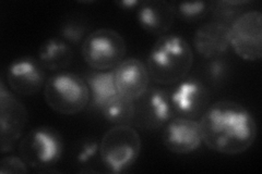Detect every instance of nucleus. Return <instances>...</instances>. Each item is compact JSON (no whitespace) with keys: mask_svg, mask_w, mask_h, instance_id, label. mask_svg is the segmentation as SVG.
I'll return each instance as SVG.
<instances>
[{"mask_svg":"<svg viewBox=\"0 0 262 174\" xmlns=\"http://www.w3.org/2000/svg\"><path fill=\"white\" fill-rule=\"evenodd\" d=\"M229 46L246 61L262 57V14L258 10L244 12L229 27Z\"/></svg>","mask_w":262,"mask_h":174,"instance_id":"7","label":"nucleus"},{"mask_svg":"<svg viewBox=\"0 0 262 174\" xmlns=\"http://www.w3.org/2000/svg\"><path fill=\"white\" fill-rule=\"evenodd\" d=\"M125 38L112 29H98L89 33L81 44L84 62L96 71H110L125 60Z\"/></svg>","mask_w":262,"mask_h":174,"instance_id":"6","label":"nucleus"},{"mask_svg":"<svg viewBox=\"0 0 262 174\" xmlns=\"http://www.w3.org/2000/svg\"><path fill=\"white\" fill-rule=\"evenodd\" d=\"M59 34V37L64 41H67L69 45H78L80 43L82 44L86 37V27L79 21L70 20L62 24Z\"/></svg>","mask_w":262,"mask_h":174,"instance_id":"21","label":"nucleus"},{"mask_svg":"<svg viewBox=\"0 0 262 174\" xmlns=\"http://www.w3.org/2000/svg\"><path fill=\"white\" fill-rule=\"evenodd\" d=\"M175 118L169 92L161 88H149L135 102L133 126L141 131H157Z\"/></svg>","mask_w":262,"mask_h":174,"instance_id":"8","label":"nucleus"},{"mask_svg":"<svg viewBox=\"0 0 262 174\" xmlns=\"http://www.w3.org/2000/svg\"><path fill=\"white\" fill-rule=\"evenodd\" d=\"M6 80L9 88L20 96L37 94L45 86L46 74L38 59L21 57L8 65Z\"/></svg>","mask_w":262,"mask_h":174,"instance_id":"11","label":"nucleus"},{"mask_svg":"<svg viewBox=\"0 0 262 174\" xmlns=\"http://www.w3.org/2000/svg\"><path fill=\"white\" fill-rule=\"evenodd\" d=\"M195 52L206 59L222 57L229 46V27L219 22L204 23L195 31L193 36Z\"/></svg>","mask_w":262,"mask_h":174,"instance_id":"15","label":"nucleus"},{"mask_svg":"<svg viewBox=\"0 0 262 174\" xmlns=\"http://www.w3.org/2000/svg\"><path fill=\"white\" fill-rule=\"evenodd\" d=\"M86 84L90 90V102L98 110L118 95L115 84L114 71H96L86 77Z\"/></svg>","mask_w":262,"mask_h":174,"instance_id":"17","label":"nucleus"},{"mask_svg":"<svg viewBox=\"0 0 262 174\" xmlns=\"http://www.w3.org/2000/svg\"><path fill=\"white\" fill-rule=\"evenodd\" d=\"M202 143L213 152L241 155L256 142L257 122L239 103L220 101L212 104L199 121Z\"/></svg>","mask_w":262,"mask_h":174,"instance_id":"1","label":"nucleus"},{"mask_svg":"<svg viewBox=\"0 0 262 174\" xmlns=\"http://www.w3.org/2000/svg\"><path fill=\"white\" fill-rule=\"evenodd\" d=\"M28 122V111L23 104L0 82V151H13Z\"/></svg>","mask_w":262,"mask_h":174,"instance_id":"9","label":"nucleus"},{"mask_svg":"<svg viewBox=\"0 0 262 174\" xmlns=\"http://www.w3.org/2000/svg\"><path fill=\"white\" fill-rule=\"evenodd\" d=\"M175 117L196 119L210 106V92L204 83L196 78H185L169 92Z\"/></svg>","mask_w":262,"mask_h":174,"instance_id":"10","label":"nucleus"},{"mask_svg":"<svg viewBox=\"0 0 262 174\" xmlns=\"http://www.w3.org/2000/svg\"><path fill=\"white\" fill-rule=\"evenodd\" d=\"M227 70L228 67L225 63V61L221 58H217V59H212L211 62L208 65V76L213 82H220L225 79L227 76Z\"/></svg>","mask_w":262,"mask_h":174,"instance_id":"24","label":"nucleus"},{"mask_svg":"<svg viewBox=\"0 0 262 174\" xmlns=\"http://www.w3.org/2000/svg\"><path fill=\"white\" fill-rule=\"evenodd\" d=\"M113 71L118 95L136 102L149 89L151 80L149 71L139 59H125Z\"/></svg>","mask_w":262,"mask_h":174,"instance_id":"13","label":"nucleus"},{"mask_svg":"<svg viewBox=\"0 0 262 174\" xmlns=\"http://www.w3.org/2000/svg\"><path fill=\"white\" fill-rule=\"evenodd\" d=\"M28 164L23 161L21 157L9 156L4 157L0 161V173L8 174V173H28Z\"/></svg>","mask_w":262,"mask_h":174,"instance_id":"23","label":"nucleus"},{"mask_svg":"<svg viewBox=\"0 0 262 174\" xmlns=\"http://www.w3.org/2000/svg\"><path fill=\"white\" fill-rule=\"evenodd\" d=\"M100 143L94 139H86L79 145L78 152L76 155L77 161L80 164H86L95 158V156L100 155ZM100 157V156H98Z\"/></svg>","mask_w":262,"mask_h":174,"instance_id":"22","label":"nucleus"},{"mask_svg":"<svg viewBox=\"0 0 262 174\" xmlns=\"http://www.w3.org/2000/svg\"><path fill=\"white\" fill-rule=\"evenodd\" d=\"M193 64L190 44L178 34L159 37L146 58L150 78L160 85H175L187 78Z\"/></svg>","mask_w":262,"mask_h":174,"instance_id":"2","label":"nucleus"},{"mask_svg":"<svg viewBox=\"0 0 262 174\" xmlns=\"http://www.w3.org/2000/svg\"><path fill=\"white\" fill-rule=\"evenodd\" d=\"M101 112L104 119L114 126H130L135 115V102L117 95L103 107Z\"/></svg>","mask_w":262,"mask_h":174,"instance_id":"18","label":"nucleus"},{"mask_svg":"<svg viewBox=\"0 0 262 174\" xmlns=\"http://www.w3.org/2000/svg\"><path fill=\"white\" fill-rule=\"evenodd\" d=\"M162 142L173 154H191L202 144L200 124L193 119L175 117L163 128Z\"/></svg>","mask_w":262,"mask_h":174,"instance_id":"12","label":"nucleus"},{"mask_svg":"<svg viewBox=\"0 0 262 174\" xmlns=\"http://www.w3.org/2000/svg\"><path fill=\"white\" fill-rule=\"evenodd\" d=\"M44 99L47 106L55 112L75 115L88 107L90 90L86 82L77 74L60 72L46 81Z\"/></svg>","mask_w":262,"mask_h":174,"instance_id":"4","label":"nucleus"},{"mask_svg":"<svg viewBox=\"0 0 262 174\" xmlns=\"http://www.w3.org/2000/svg\"><path fill=\"white\" fill-rule=\"evenodd\" d=\"M141 138L131 126H114L103 135L98 156L104 167L112 173L129 170L141 153Z\"/></svg>","mask_w":262,"mask_h":174,"instance_id":"3","label":"nucleus"},{"mask_svg":"<svg viewBox=\"0 0 262 174\" xmlns=\"http://www.w3.org/2000/svg\"><path fill=\"white\" fill-rule=\"evenodd\" d=\"M72 60L71 45L60 37L46 39L38 49V61L46 70L54 72L64 70L72 63Z\"/></svg>","mask_w":262,"mask_h":174,"instance_id":"16","label":"nucleus"},{"mask_svg":"<svg viewBox=\"0 0 262 174\" xmlns=\"http://www.w3.org/2000/svg\"><path fill=\"white\" fill-rule=\"evenodd\" d=\"M176 8V15L187 23H195L203 20L210 12V3L195 2V3H179Z\"/></svg>","mask_w":262,"mask_h":174,"instance_id":"20","label":"nucleus"},{"mask_svg":"<svg viewBox=\"0 0 262 174\" xmlns=\"http://www.w3.org/2000/svg\"><path fill=\"white\" fill-rule=\"evenodd\" d=\"M63 154V140L57 130L38 127L24 135L19 144V155L28 167L47 171L58 163Z\"/></svg>","mask_w":262,"mask_h":174,"instance_id":"5","label":"nucleus"},{"mask_svg":"<svg viewBox=\"0 0 262 174\" xmlns=\"http://www.w3.org/2000/svg\"><path fill=\"white\" fill-rule=\"evenodd\" d=\"M250 4L242 0H222L210 2V13L215 22L231 27L232 24L245 12L244 8Z\"/></svg>","mask_w":262,"mask_h":174,"instance_id":"19","label":"nucleus"},{"mask_svg":"<svg viewBox=\"0 0 262 174\" xmlns=\"http://www.w3.org/2000/svg\"><path fill=\"white\" fill-rule=\"evenodd\" d=\"M176 18L175 5L163 0H145L137 8V21L140 28L153 36L166 35Z\"/></svg>","mask_w":262,"mask_h":174,"instance_id":"14","label":"nucleus"},{"mask_svg":"<svg viewBox=\"0 0 262 174\" xmlns=\"http://www.w3.org/2000/svg\"><path fill=\"white\" fill-rule=\"evenodd\" d=\"M140 2H137V0H121V2H117L116 5L120 8V9L129 10V9H135V8L139 6Z\"/></svg>","mask_w":262,"mask_h":174,"instance_id":"25","label":"nucleus"}]
</instances>
